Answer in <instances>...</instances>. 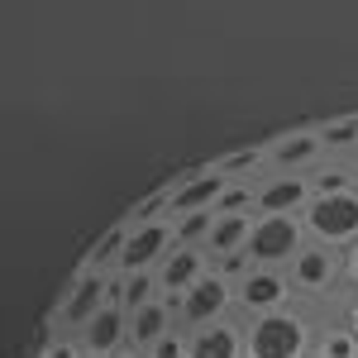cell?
Returning <instances> with one entry per match:
<instances>
[{
	"instance_id": "1",
	"label": "cell",
	"mask_w": 358,
	"mask_h": 358,
	"mask_svg": "<svg viewBox=\"0 0 358 358\" xmlns=\"http://www.w3.org/2000/svg\"><path fill=\"white\" fill-rule=\"evenodd\" d=\"M320 315L306 306H282L273 315L244 320V358H310Z\"/></svg>"
},
{
	"instance_id": "2",
	"label": "cell",
	"mask_w": 358,
	"mask_h": 358,
	"mask_svg": "<svg viewBox=\"0 0 358 358\" xmlns=\"http://www.w3.org/2000/svg\"><path fill=\"white\" fill-rule=\"evenodd\" d=\"M287 282H292L296 306L315 310L320 320H334V310H339L344 296H349V287H344V253L320 248V244H306L301 253L292 258Z\"/></svg>"
},
{
	"instance_id": "3",
	"label": "cell",
	"mask_w": 358,
	"mask_h": 358,
	"mask_svg": "<svg viewBox=\"0 0 358 358\" xmlns=\"http://www.w3.org/2000/svg\"><path fill=\"white\" fill-rule=\"evenodd\" d=\"M301 229H306V244H320V248H344L358 244V192L344 187V192H325V196H310L301 210Z\"/></svg>"
},
{
	"instance_id": "4",
	"label": "cell",
	"mask_w": 358,
	"mask_h": 358,
	"mask_svg": "<svg viewBox=\"0 0 358 358\" xmlns=\"http://www.w3.org/2000/svg\"><path fill=\"white\" fill-rule=\"evenodd\" d=\"M306 248V229L301 215H258L253 220V234H248V268H273V273H287L292 258Z\"/></svg>"
},
{
	"instance_id": "5",
	"label": "cell",
	"mask_w": 358,
	"mask_h": 358,
	"mask_svg": "<svg viewBox=\"0 0 358 358\" xmlns=\"http://www.w3.org/2000/svg\"><path fill=\"white\" fill-rule=\"evenodd\" d=\"M177 310V325L192 334L201 325H215V320H229L234 315V282L220 273V268H206V273L192 282V292L172 306Z\"/></svg>"
},
{
	"instance_id": "6",
	"label": "cell",
	"mask_w": 358,
	"mask_h": 358,
	"mask_svg": "<svg viewBox=\"0 0 358 358\" xmlns=\"http://www.w3.org/2000/svg\"><path fill=\"white\" fill-rule=\"evenodd\" d=\"M110 282H115V273H86V268L72 277V287H67V296H62V306H57V315H53L62 339H77L86 320L110 301Z\"/></svg>"
},
{
	"instance_id": "7",
	"label": "cell",
	"mask_w": 358,
	"mask_h": 358,
	"mask_svg": "<svg viewBox=\"0 0 358 358\" xmlns=\"http://www.w3.org/2000/svg\"><path fill=\"white\" fill-rule=\"evenodd\" d=\"M124 224H129V220H124ZM172 248H177L172 220L129 224V239H124V253H120V268H115V277H143V273H158V263H163Z\"/></svg>"
},
{
	"instance_id": "8",
	"label": "cell",
	"mask_w": 358,
	"mask_h": 358,
	"mask_svg": "<svg viewBox=\"0 0 358 358\" xmlns=\"http://www.w3.org/2000/svg\"><path fill=\"white\" fill-rule=\"evenodd\" d=\"M292 282L287 273H273V268H248L239 282H234V315L239 320H253V315H273L282 306H292Z\"/></svg>"
},
{
	"instance_id": "9",
	"label": "cell",
	"mask_w": 358,
	"mask_h": 358,
	"mask_svg": "<svg viewBox=\"0 0 358 358\" xmlns=\"http://www.w3.org/2000/svg\"><path fill=\"white\" fill-rule=\"evenodd\" d=\"M77 349L86 358H115L129 349V310L120 301H106L77 334Z\"/></svg>"
},
{
	"instance_id": "10",
	"label": "cell",
	"mask_w": 358,
	"mask_h": 358,
	"mask_svg": "<svg viewBox=\"0 0 358 358\" xmlns=\"http://www.w3.org/2000/svg\"><path fill=\"white\" fill-rule=\"evenodd\" d=\"M263 153H268V172H296V177H310L325 163V148H320L315 129H292V134L263 143Z\"/></svg>"
},
{
	"instance_id": "11",
	"label": "cell",
	"mask_w": 358,
	"mask_h": 358,
	"mask_svg": "<svg viewBox=\"0 0 358 358\" xmlns=\"http://www.w3.org/2000/svg\"><path fill=\"white\" fill-rule=\"evenodd\" d=\"M306 201H310V177L268 172L253 192V215H301Z\"/></svg>"
},
{
	"instance_id": "12",
	"label": "cell",
	"mask_w": 358,
	"mask_h": 358,
	"mask_svg": "<svg viewBox=\"0 0 358 358\" xmlns=\"http://www.w3.org/2000/svg\"><path fill=\"white\" fill-rule=\"evenodd\" d=\"M210 268V258H206V248H187L177 244L172 253H167L163 263H158V273H153V282H158V296H163L167 306H177L187 292H192V282L201 273Z\"/></svg>"
},
{
	"instance_id": "13",
	"label": "cell",
	"mask_w": 358,
	"mask_h": 358,
	"mask_svg": "<svg viewBox=\"0 0 358 358\" xmlns=\"http://www.w3.org/2000/svg\"><path fill=\"white\" fill-rule=\"evenodd\" d=\"M224 182L215 167H206V172H192L187 182H177V187H167V215L177 220V215H192V210H215V201L224 196Z\"/></svg>"
},
{
	"instance_id": "14",
	"label": "cell",
	"mask_w": 358,
	"mask_h": 358,
	"mask_svg": "<svg viewBox=\"0 0 358 358\" xmlns=\"http://www.w3.org/2000/svg\"><path fill=\"white\" fill-rule=\"evenodd\" d=\"M187 358H244V320L229 315L187 334Z\"/></svg>"
},
{
	"instance_id": "15",
	"label": "cell",
	"mask_w": 358,
	"mask_h": 358,
	"mask_svg": "<svg viewBox=\"0 0 358 358\" xmlns=\"http://www.w3.org/2000/svg\"><path fill=\"white\" fill-rule=\"evenodd\" d=\"M253 220L258 215H215V224H210V234H206V258L210 263H224V258H239L248 244V234H253Z\"/></svg>"
},
{
	"instance_id": "16",
	"label": "cell",
	"mask_w": 358,
	"mask_h": 358,
	"mask_svg": "<svg viewBox=\"0 0 358 358\" xmlns=\"http://www.w3.org/2000/svg\"><path fill=\"white\" fill-rule=\"evenodd\" d=\"M167 330H177V310L158 296V301H148L143 310L129 315V349H134V354H148Z\"/></svg>"
},
{
	"instance_id": "17",
	"label": "cell",
	"mask_w": 358,
	"mask_h": 358,
	"mask_svg": "<svg viewBox=\"0 0 358 358\" xmlns=\"http://www.w3.org/2000/svg\"><path fill=\"white\" fill-rule=\"evenodd\" d=\"M320 148L325 158H358V115L349 120H334V124H320Z\"/></svg>"
},
{
	"instance_id": "18",
	"label": "cell",
	"mask_w": 358,
	"mask_h": 358,
	"mask_svg": "<svg viewBox=\"0 0 358 358\" xmlns=\"http://www.w3.org/2000/svg\"><path fill=\"white\" fill-rule=\"evenodd\" d=\"M310 358H358V339L339 320H320V330H315V349Z\"/></svg>"
},
{
	"instance_id": "19",
	"label": "cell",
	"mask_w": 358,
	"mask_h": 358,
	"mask_svg": "<svg viewBox=\"0 0 358 358\" xmlns=\"http://www.w3.org/2000/svg\"><path fill=\"white\" fill-rule=\"evenodd\" d=\"M124 239H129V224L120 220L110 229V234H106V239H101V244L91 248V253H86V273H115V268H120V253H124Z\"/></svg>"
},
{
	"instance_id": "20",
	"label": "cell",
	"mask_w": 358,
	"mask_h": 358,
	"mask_svg": "<svg viewBox=\"0 0 358 358\" xmlns=\"http://www.w3.org/2000/svg\"><path fill=\"white\" fill-rule=\"evenodd\" d=\"M210 224H215V210H192V215H177L172 220V234H177V244L201 248L206 234H210Z\"/></svg>"
},
{
	"instance_id": "21",
	"label": "cell",
	"mask_w": 358,
	"mask_h": 358,
	"mask_svg": "<svg viewBox=\"0 0 358 358\" xmlns=\"http://www.w3.org/2000/svg\"><path fill=\"white\" fill-rule=\"evenodd\" d=\"M253 182H229L224 196L215 201V215H253Z\"/></svg>"
},
{
	"instance_id": "22",
	"label": "cell",
	"mask_w": 358,
	"mask_h": 358,
	"mask_svg": "<svg viewBox=\"0 0 358 358\" xmlns=\"http://www.w3.org/2000/svg\"><path fill=\"white\" fill-rule=\"evenodd\" d=\"M143 358H187V330H182V325H177V330H167Z\"/></svg>"
},
{
	"instance_id": "23",
	"label": "cell",
	"mask_w": 358,
	"mask_h": 358,
	"mask_svg": "<svg viewBox=\"0 0 358 358\" xmlns=\"http://www.w3.org/2000/svg\"><path fill=\"white\" fill-rule=\"evenodd\" d=\"M334 320H339V325L358 339V292H349V296H344V306L334 310Z\"/></svg>"
},
{
	"instance_id": "24",
	"label": "cell",
	"mask_w": 358,
	"mask_h": 358,
	"mask_svg": "<svg viewBox=\"0 0 358 358\" xmlns=\"http://www.w3.org/2000/svg\"><path fill=\"white\" fill-rule=\"evenodd\" d=\"M38 358H82V349H77V339H62V334H57V339Z\"/></svg>"
},
{
	"instance_id": "25",
	"label": "cell",
	"mask_w": 358,
	"mask_h": 358,
	"mask_svg": "<svg viewBox=\"0 0 358 358\" xmlns=\"http://www.w3.org/2000/svg\"><path fill=\"white\" fill-rule=\"evenodd\" d=\"M344 287H349V292H358V244L344 248Z\"/></svg>"
},
{
	"instance_id": "26",
	"label": "cell",
	"mask_w": 358,
	"mask_h": 358,
	"mask_svg": "<svg viewBox=\"0 0 358 358\" xmlns=\"http://www.w3.org/2000/svg\"><path fill=\"white\" fill-rule=\"evenodd\" d=\"M349 177H354V192H358V163H349Z\"/></svg>"
},
{
	"instance_id": "27",
	"label": "cell",
	"mask_w": 358,
	"mask_h": 358,
	"mask_svg": "<svg viewBox=\"0 0 358 358\" xmlns=\"http://www.w3.org/2000/svg\"><path fill=\"white\" fill-rule=\"evenodd\" d=\"M115 358H143V354H134V349H124V354H115Z\"/></svg>"
}]
</instances>
